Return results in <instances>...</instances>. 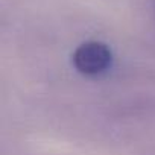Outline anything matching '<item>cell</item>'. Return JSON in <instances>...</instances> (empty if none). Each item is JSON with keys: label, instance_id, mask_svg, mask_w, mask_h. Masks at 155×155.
Returning a JSON list of instances; mask_svg holds the SVG:
<instances>
[{"label": "cell", "instance_id": "1", "mask_svg": "<svg viewBox=\"0 0 155 155\" xmlns=\"http://www.w3.org/2000/svg\"><path fill=\"white\" fill-rule=\"evenodd\" d=\"M113 59L114 56L110 46L96 40L79 44L71 55L73 67L84 76L90 78L107 73L113 65Z\"/></svg>", "mask_w": 155, "mask_h": 155}]
</instances>
